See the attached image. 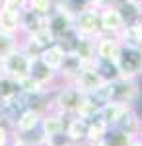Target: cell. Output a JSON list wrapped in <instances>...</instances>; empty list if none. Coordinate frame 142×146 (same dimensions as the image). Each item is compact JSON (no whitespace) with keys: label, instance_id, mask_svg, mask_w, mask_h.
I'll return each mask as SVG.
<instances>
[{"label":"cell","instance_id":"cell-3","mask_svg":"<svg viewBox=\"0 0 142 146\" xmlns=\"http://www.w3.org/2000/svg\"><path fill=\"white\" fill-rule=\"evenodd\" d=\"M117 74L123 78H138L142 76V47L123 45L115 58Z\"/></svg>","mask_w":142,"mask_h":146},{"label":"cell","instance_id":"cell-20","mask_svg":"<svg viewBox=\"0 0 142 146\" xmlns=\"http://www.w3.org/2000/svg\"><path fill=\"white\" fill-rule=\"evenodd\" d=\"M119 41L123 45H132V47H142V23H129L123 27V31L119 35Z\"/></svg>","mask_w":142,"mask_h":146},{"label":"cell","instance_id":"cell-6","mask_svg":"<svg viewBox=\"0 0 142 146\" xmlns=\"http://www.w3.org/2000/svg\"><path fill=\"white\" fill-rule=\"evenodd\" d=\"M72 27H74V16L64 6H53V10L47 14V29L53 33L55 41Z\"/></svg>","mask_w":142,"mask_h":146},{"label":"cell","instance_id":"cell-10","mask_svg":"<svg viewBox=\"0 0 142 146\" xmlns=\"http://www.w3.org/2000/svg\"><path fill=\"white\" fill-rule=\"evenodd\" d=\"M99 25H101V33H107V35H119L123 31L125 22H123L115 4L109 2L103 8H99Z\"/></svg>","mask_w":142,"mask_h":146},{"label":"cell","instance_id":"cell-42","mask_svg":"<svg viewBox=\"0 0 142 146\" xmlns=\"http://www.w3.org/2000/svg\"><path fill=\"white\" fill-rule=\"evenodd\" d=\"M136 136H138V138L142 140V121H140V129H138V135H136Z\"/></svg>","mask_w":142,"mask_h":146},{"label":"cell","instance_id":"cell-27","mask_svg":"<svg viewBox=\"0 0 142 146\" xmlns=\"http://www.w3.org/2000/svg\"><path fill=\"white\" fill-rule=\"evenodd\" d=\"M18 47H20V49H22L29 58L39 56L41 53H43V49H45V47L41 45L33 35H20V43H18Z\"/></svg>","mask_w":142,"mask_h":146},{"label":"cell","instance_id":"cell-29","mask_svg":"<svg viewBox=\"0 0 142 146\" xmlns=\"http://www.w3.org/2000/svg\"><path fill=\"white\" fill-rule=\"evenodd\" d=\"M20 92H22L23 96H35V94H41V92H45V90H49V88H45V86H41L37 80H33L29 74L25 76V78H22L20 82ZM53 88V86H51Z\"/></svg>","mask_w":142,"mask_h":146},{"label":"cell","instance_id":"cell-23","mask_svg":"<svg viewBox=\"0 0 142 146\" xmlns=\"http://www.w3.org/2000/svg\"><path fill=\"white\" fill-rule=\"evenodd\" d=\"M101 105H103V103L98 101L92 94H84V100H82V103H80L76 115H78V117H82V119H86V121H90V119H94V117H98V115H99Z\"/></svg>","mask_w":142,"mask_h":146},{"label":"cell","instance_id":"cell-37","mask_svg":"<svg viewBox=\"0 0 142 146\" xmlns=\"http://www.w3.org/2000/svg\"><path fill=\"white\" fill-rule=\"evenodd\" d=\"M0 125H10L12 127V119H10V115H8V111H6V107H4L2 101H0Z\"/></svg>","mask_w":142,"mask_h":146},{"label":"cell","instance_id":"cell-34","mask_svg":"<svg viewBox=\"0 0 142 146\" xmlns=\"http://www.w3.org/2000/svg\"><path fill=\"white\" fill-rule=\"evenodd\" d=\"M33 37H35V39H37L43 47H49L51 43H55V37H53V33H51L47 27H43V29H41V31H37V33H33Z\"/></svg>","mask_w":142,"mask_h":146},{"label":"cell","instance_id":"cell-19","mask_svg":"<svg viewBox=\"0 0 142 146\" xmlns=\"http://www.w3.org/2000/svg\"><path fill=\"white\" fill-rule=\"evenodd\" d=\"M0 31L20 35V12L0 6Z\"/></svg>","mask_w":142,"mask_h":146},{"label":"cell","instance_id":"cell-44","mask_svg":"<svg viewBox=\"0 0 142 146\" xmlns=\"http://www.w3.org/2000/svg\"><path fill=\"white\" fill-rule=\"evenodd\" d=\"M0 6H2V0H0Z\"/></svg>","mask_w":142,"mask_h":146},{"label":"cell","instance_id":"cell-38","mask_svg":"<svg viewBox=\"0 0 142 146\" xmlns=\"http://www.w3.org/2000/svg\"><path fill=\"white\" fill-rule=\"evenodd\" d=\"M111 0H88V4L90 6H94V8H103L105 4H109Z\"/></svg>","mask_w":142,"mask_h":146},{"label":"cell","instance_id":"cell-14","mask_svg":"<svg viewBox=\"0 0 142 146\" xmlns=\"http://www.w3.org/2000/svg\"><path fill=\"white\" fill-rule=\"evenodd\" d=\"M82 60L78 58L76 53H64V58L60 62V66L56 70V76H58V82L60 84H72L76 76L82 70Z\"/></svg>","mask_w":142,"mask_h":146},{"label":"cell","instance_id":"cell-1","mask_svg":"<svg viewBox=\"0 0 142 146\" xmlns=\"http://www.w3.org/2000/svg\"><path fill=\"white\" fill-rule=\"evenodd\" d=\"M94 98L101 103H121V105H134L140 100L142 88L138 78H123V76H115V78L107 80L96 94H92Z\"/></svg>","mask_w":142,"mask_h":146},{"label":"cell","instance_id":"cell-45","mask_svg":"<svg viewBox=\"0 0 142 146\" xmlns=\"http://www.w3.org/2000/svg\"><path fill=\"white\" fill-rule=\"evenodd\" d=\"M138 2H142V0H138Z\"/></svg>","mask_w":142,"mask_h":146},{"label":"cell","instance_id":"cell-12","mask_svg":"<svg viewBox=\"0 0 142 146\" xmlns=\"http://www.w3.org/2000/svg\"><path fill=\"white\" fill-rule=\"evenodd\" d=\"M29 76L33 80H37L41 86L45 88H51V86H56L58 84V76H56V70L49 66L47 62H43L39 56L31 58V64H29Z\"/></svg>","mask_w":142,"mask_h":146},{"label":"cell","instance_id":"cell-15","mask_svg":"<svg viewBox=\"0 0 142 146\" xmlns=\"http://www.w3.org/2000/svg\"><path fill=\"white\" fill-rule=\"evenodd\" d=\"M88 135V121L78 115H68L64 125V136L70 142H86Z\"/></svg>","mask_w":142,"mask_h":146},{"label":"cell","instance_id":"cell-9","mask_svg":"<svg viewBox=\"0 0 142 146\" xmlns=\"http://www.w3.org/2000/svg\"><path fill=\"white\" fill-rule=\"evenodd\" d=\"M105 82H107V80L96 70V66L90 64V66H82L80 74L76 76V80H74L72 84H74L82 94H96Z\"/></svg>","mask_w":142,"mask_h":146},{"label":"cell","instance_id":"cell-7","mask_svg":"<svg viewBox=\"0 0 142 146\" xmlns=\"http://www.w3.org/2000/svg\"><path fill=\"white\" fill-rule=\"evenodd\" d=\"M74 29L84 37H98L101 33L99 25V8L90 6L74 16Z\"/></svg>","mask_w":142,"mask_h":146},{"label":"cell","instance_id":"cell-16","mask_svg":"<svg viewBox=\"0 0 142 146\" xmlns=\"http://www.w3.org/2000/svg\"><path fill=\"white\" fill-rule=\"evenodd\" d=\"M94 39L96 37H84V35H80L76 47L72 51V53L78 55V58L82 60L84 66H90V64L96 62V43H94Z\"/></svg>","mask_w":142,"mask_h":146},{"label":"cell","instance_id":"cell-41","mask_svg":"<svg viewBox=\"0 0 142 146\" xmlns=\"http://www.w3.org/2000/svg\"><path fill=\"white\" fill-rule=\"evenodd\" d=\"M123 2H127V0H111V4H115V6H119V4H123Z\"/></svg>","mask_w":142,"mask_h":146},{"label":"cell","instance_id":"cell-35","mask_svg":"<svg viewBox=\"0 0 142 146\" xmlns=\"http://www.w3.org/2000/svg\"><path fill=\"white\" fill-rule=\"evenodd\" d=\"M14 133H12L10 125H0V146H10Z\"/></svg>","mask_w":142,"mask_h":146},{"label":"cell","instance_id":"cell-13","mask_svg":"<svg viewBox=\"0 0 142 146\" xmlns=\"http://www.w3.org/2000/svg\"><path fill=\"white\" fill-rule=\"evenodd\" d=\"M43 27H47V16L29 8H23L20 12V35H33Z\"/></svg>","mask_w":142,"mask_h":146},{"label":"cell","instance_id":"cell-36","mask_svg":"<svg viewBox=\"0 0 142 146\" xmlns=\"http://www.w3.org/2000/svg\"><path fill=\"white\" fill-rule=\"evenodd\" d=\"M2 6L16 12H22L23 8H27V0H2Z\"/></svg>","mask_w":142,"mask_h":146},{"label":"cell","instance_id":"cell-22","mask_svg":"<svg viewBox=\"0 0 142 146\" xmlns=\"http://www.w3.org/2000/svg\"><path fill=\"white\" fill-rule=\"evenodd\" d=\"M107 129H109V127H107V123H105V121H103L99 115H98V117H94V119H90V121H88L86 142H88L90 146H96L99 140L103 138V135L107 133Z\"/></svg>","mask_w":142,"mask_h":146},{"label":"cell","instance_id":"cell-8","mask_svg":"<svg viewBox=\"0 0 142 146\" xmlns=\"http://www.w3.org/2000/svg\"><path fill=\"white\" fill-rule=\"evenodd\" d=\"M64 125H66V115L55 111V109H49L43 113L41 117V123H39V136L47 140V138H53V136H60L64 135Z\"/></svg>","mask_w":142,"mask_h":146},{"label":"cell","instance_id":"cell-11","mask_svg":"<svg viewBox=\"0 0 142 146\" xmlns=\"http://www.w3.org/2000/svg\"><path fill=\"white\" fill-rule=\"evenodd\" d=\"M96 58L101 60H115L117 53L121 49V41L117 35H107V33H99L96 39Z\"/></svg>","mask_w":142,"mask_h":146},{"label":"cell","instance_id":"cell-17","mask_svg":"<svg viewBox=\"0 0 142 146\" xmlns=\"http://www.w3.org/2000/svg\"><path fill=\"white\" fill-rule=\"evenodd\" d=\"M140 121L142 117L138 115V111L134 109V105H129L127 109H125V113L121 115L119 123L115 125L117 129H121V131H125V133H131V135H138V129H140Z\"/></svg>","mask_w":142,"mask_h":146},{"label":"cell","instance_id":"cell-31","mask_svg":"<svg viewBox=\"0 0 142 146\" xmlns=\"http://www.w3.org/2000/svg\"><path fill=\"white\" fill-rule=\"evenodd\" d=\"M94 66H96V70H98L105 80H111V78H115V76H119V74H117V66H115V60H101V58H96Z\"/></svg>","mask_w":142,"mask_h":146},{"label":"cell","instance_id":"cell-5","mask_svg":"<svg viewBox=\"0 0 142 146\" xmlns=\"http://www.w3.org/2000/svg\"><path fill=\"white\" fill-rule=\"evenodd\" d=\"M43 113L35 111L31 107H25L12 119V133L14 136H31L39 133V123H41Z\"/></svg>","mask_w":142,"mask_h":146},{"label":"cell","instance_id":"cell-26","mask_svg":"<svg viewBox=\"0 0 142 146\" xmlns=\"http://www.w3.org/2000/svg\"><path fill=\"white\" fill-rule=\"evenodd\" d=\"M39 58H41L43 62H47L53 70H58L62 58H64V51H62V47L58 45V43H51L49 47L43 49V53L39 55Z\"/></svg>","mask_w":142,"mask_h":146},{"label":"cell","instance_id":"cell-28","mask_svg":"<svg viewBox=\"0 0 142 146\" xmlns=\"http://www.w3.org/2000/svg\"><path fill=\"white\" fill-rule=\"evenodd\" d=\"M18 43H20V35H12V33L0 31V60L4 56H8L12 51H16Z\"/></svg>","mask_w":142,"mask_h":146},{"label":"cell","instance_id":"cell-39","mask_svg":"<svg viewBox=\"0 0 142 146\" xmlns=\"http://www.w3.org/2000/svg\"><path fill=\"white\" fill-rule=\"evenodd\" d=\"M129 146H142V140L136 136V138H132V140H131V144H129Z\"/></svg>","mask_w":142,"mask_h":146},{"label":"cell","instance_id":"cell-40","mask_svg":"<svg viewBox=\"0 0 142 146\" xmlns=\"http://www.w3.org/2000/svg\"><path fill=\"white\" fill-rule=\"evenodd\" d=\"M51 2H53V6H62L66 0H51Z\"/></svg>","mask_w":142,"mask_h":146},{"label":"cell","instance_id":"cell-24","mask_svg":"<svg viewBox=\"0 0 142 146\" xmlns=\"http://www.w3.org/2000/svg\"><path fill=\"white\" fill-rule=\"evenodd\" d=\"M20 94L22 92H20L18 80H14V78H10V76H6V74L0 72V101L2 103H8L14 98H18Z\"/></svg>","mask_w":142,"mask_h":146},{"label":"cell","instance_id":"cell-25","mask_svg":"<svg viewBox=\"0 0 142 146\" xmlns=\"http://www.w3.org/2000/svg\"><path fill=\"white\" fill-rule=\"evenodd\" d=\"M140 8H142V2H138V0H127V2H123V4L117 6V10H119L125 25L136 23L140 20Z\"/></svg>","mask_w":142,"mask_h":146},{"label":"cell","instance_id":"cell-43","mask_svg":"<svg viewBox=\"0 0 142 146\" xmlns=\"http://www.w3.org/2000/svg\"><path fill=\"white\" fill-rule=\"evenodd\" d=\"M138 22H140V23H142V8H140V20H138Z\"/></svg>","mask_w":142,"mask_h":146},{"label":"cell","instance_id":"cell-32","mask_svg":"<svg viewBox=\"0 0 142 146\" xmlns=\"http://www.w3.org/2000/svg\"><path fill=\"white\" fill-rule=\"evenodd\" d=\"M27 8L47 16L49 12L53 10V2H51V0H27Z\"/></svg>","mask_w":142,"mask_h":146},{"label":"cell","instance_id":"cell-4","mask_svg":"<svg viewBox=\"0 0 142 146\" xmlns=\"http://www.w3.org/2000/svg\"><path fill=\"white\" fill-rule=\"evenodd\" d=\"M29 64H31V58L18 47L16 51H12L8 56H4L0 60V72L20 82L29 74Z\"/></svg>","mask_w":142,"mask_h":146},{"label":"cell","instance_id":"cell-33","mask_svg":"<svg viewBox=\"0 0 142 146\" xmlns=\"http://www.w3.org/2000/svg\"><path fill=\"white\" fill-rule=\"evenodd\" d=\"M66 10L70 12L72 16H76V14H80L82 10H86V8H90V4H88V0H66L64 4Z\"/></svg>","mask_w":142,"mask_h":146},{"label":"cell","instance_id":"cell-18","mask_svg":"<svg viewBox=\"0 0 142 146\" xmlns=\"http://www.w3.org/2000/svg\"><path fill=\"white\" fill-rule=\"evenodd\" d=\"M132 138H136V136L131 135V133H125L117 127H111V129H107V133L103 135V138L96 146H129Z\"/></svg>","mask_w":142,"mask_h":146},{"label":"cell","instance_id":"cell-30","mask_svg":"<svg viewBox=\"0 0 142 146\" xmlns=\"http://www.w3.org/2000/svg\"><path fill=\"white\" fill-rule=\"evenodd\" d=\"M78 39H80V33L72 27L70 31H66L64 35H60L55 43H58V45L62 47V51H64V53H72V51H74V47H76V43H78Z\"/></svg>","mask_w":142,"mask_h":146},{"label":"cell","instance_id":"cell-21","mask_svg":"<svg viewBox=\"0 0 142 146\" xmlns=\"http://www.w3.org/2000/svg\"><path fill=\"white\" fill-rule=\"evenodd\" d=\"M129 105H121V103H113V101H107V103H103L101 105V111H99V117L107 123V127H115V125L119 123L121 115L125 113Z\"/></svg>","mask_w":142,"mask_h":146},{"label":"cell","instance_id":"cell-2","mask_svg":"<svg viewBox=\"0 0 142 146\" xmlns=\"http://www.w3.org/2000/svg\"><path fill=\"white\" fill-rule=\"evenodd\" d=\"M84 100V94L78 90L74 84H60L53 90L51 96V107L62 115H76L80 103Z\"/></svg>","mask_w":142,"mask_h":146}]
</instances>
